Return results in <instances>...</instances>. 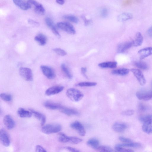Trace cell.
<instances>
[{"label":"cell","mask_w":152,"mask_h":152,"mask_svg":"<svg viewBox=\"0 0 152 152\" xmlns=\"http://www.w3.org/2000/svg\"><path fill=\"white\" fill-rule=\"evenodd\" d=\"M67 96L72 101L77 102L81 101L84 96L80 91L74 88H70L66 92Z\"/></svg>","instance_id":"obj_1"},{"label":"cell","mask_w":152,"mask_h":152,"mask_svg":"<svg viewBox=\"0 0 152 152\" xmlns=\"http://www.w3.org/2000/svg\"><path fill=\"white\" fill-rule=\"evenodd\" d=\"M62 129L61 126L58 124H50L43 126L42 131L46 134H50L60 132Z\"/></svg>","instance_id":"obj_2"},{"label":"cell","mask_w":152,"mask_h":152,"mask_svg":"<svg viewBox=\"0 0 152 152\" xmlns=\"http://www.w3.org/2000/svg\"><path fill=\"white\" fill-rule=\"evenodd\" d=\"M19 73L25 80L31 81L33 80V74L31 69L27 68L21 67L19 69Z\"/></svg>","instance_id":"obj_3"},{"label":"cell","mask_w":152,"mask_h":152,"mask_svg":"<svg viewBox=\"0 0 152 152\" xmlns=\"http://www.w3.org/2000/svg\"><path fill=\"white\" fill-rule=\"evenodd\" d=\"M57 26L61 30L70 34H74L75 33V30L73 26L68 23H59L57 24Z\"/></svg>","instance_id":"obj_4"},{"label":"cell","mask_w":152,"mask_h":152,"mask_svg":"<svg viewBox=\"0 0 152 152\" xmlns=\"http://www.w3.org/2000/svg\"><path fill=\"white\" fill-rule=\"evenodd\" d=\"M28 4L31 7H33L34 11L37 13L44 15L45 13V9L43 5L35 0H28Z\"/></svg>","instance_id":"obj_5"},{"label":"cell","mask_w":152,"mask_h":152,"mask_svg":"<svg viewBox=\"0 0 152 152\" xmlns=\"http://www.w3.org/2000/svg\"><path fill=\"white\" fill-rule=\"evenodd\" d=\"M41 69L43 74L49 80H53L55 78L56 74L54 70L51 68L45 65H42Z\"/></svg>","instance_id":"obj_6"},{"label":"cell","mask_w":152,"mask_h":152,"mask_svg":"<svg viewBox=\"0 0 152 152\" xmlns=\"http://www.w3.org/2000/svg\"><path fill=\"white\" fill-rule=\"evenodd\" d=\"M0 140L4 146H9L10 144V140L8 134L6 130L2 129L0 131Z\"/></svg>","instance_id":"obj_7"},{"label":"cell","mask_w":152,"mask_h":152,"mask_svg":"<svg viewBox=\"0 0 152 152\" xmlns=\"http://www.w3.org/2000/svg\"><path fill=\"white\" fill-rule=\"evenodd\" d=\"M70 126L72 129L77 131L79 134L81 136L84 137L85 135L86 130L80 122L78 121L75 122L71 124Z\"/></svg>","instance_id":"obj_8"},{"label":"cell","mask_w":152,"mask_h":152,"mask_svg":"<svg viewBox=\"0 0 152 152\" xmlns=\"http://www.w3.org/2000/svg\"><path fill=\"white\" fill-rule=\"evenodd\" d=\"M131 71L134 74L141 85L144 86L145 84L146 80L141 71L138 69H132L131 70Z\"/></svg>","instance_id":"obj_9"},{"label":"cell","mask_w":152,"mask_h":152,"mask_svg":"<svg viewBox=\"0 0 152 152\" xmlns=\"http://www.w3.org/2000/svg\"><path fill=\"white\" fill-rule=\"evenodd\" d=\"M136 96L140 100L147 101L152 99V91H140L136 93Z\"/></svg>","instance_id":"obj_10"},{"label":"cell","mask_w":152,"mask_h":152,"mask_svg":"<svg viewBox=\"0 0 152 152\" xmlns=\"http://www.w3.org/2000/svg\"><path fill=\"white\" fill-rule=\"evenodd\" d=\"M64 87L62 86H55L49 88L46 91L47 96H50L58 94L62 91Z\"/></svg>","instance_id":"obj_11"},{"label":"cell","mask_w":152,"mask_h":152,"mask_svg":"<svg viewBox=\"0 0 152 152\" xmlns=\"http://www.w3.org/2000/svg\"><path fill=\"white\" fill-rule=\"evenodd\" d=\"M59 110L61 112L69 116H78L80 115V113L77 110L63 106H62Z\"/></svg>","instance_id":"obj_12"},{"label":"cell","mask_w":152,"mask_h":152,"mask_svg":"<svg viewBox=\"0 0 152 152\" xmlns=\"http://www.w3.org/2000/svg\"><path fill=\"white\" fill-rule=\"evenodd\" d=\"M3 121L4 125L8 129L11 130L13 129L15 126V122L10 115L5 116L4 118Z\"/></svg>","instance_id":"obj_13"},{"label":"cell","mask_w":152,"mask_h":152,"mask_svg":"<svg viewBox=\"0 0 152 152\" xmlns=\"http://www.w3.org/2000/svg\"><path fill=\"white\" fill-rule=\"evenodd\" d=\"M14 3L18 7L21 9L26 11L30 8L31 6L27 2L24 0H13Z\"/></svg>","instance_id":"obj_14"},{"label":"cell","mask_w":152,"mask_h":152,"mask_svg":"<svg viewBox=\"0 0 152 152\" xmlns=\"http://www.w3.org/2000/svg\"><path fill=\"white\" fill-rule=\"evenodd\" d=\"M132 46V42H128L121 44L118 47L117 51L118 53H124Z\"/></svg>","instance_id":"obj_15"},{"label":"cell","mask_w":152,"mask_h":152,"mask_svg":"<svg viewBox=\"0 0 152 152\" xmlns=\"http://www.w3.org/2000/svg\"><path fill=\"white\" fill-rule=\"evenodd\" d=\"M140 59L143 60L152 55V47H148L142 49L139 51Z\"/></svg>","instance_id":"obj_16"},{"label":"cell","mask_w":152,"mask_h":152,"mask_svg":"<svg viewBox=\"0 0 152 152\" xmlns=\"http://www.w3.org/2000/svg\"><path fill=\"white\" fill-rule=\"evenodd\" d=\"M33 115L34 117L38 120L41 122V125L42 126H44L46 121L45 116L41 113L34 110H30Z\"/></svg>","instance_id":"obj_17"},{"label":"cell","mask_w":152,"mask_h":152,"mask_svg":"<svg viewBox=\"0 0 152 152\" xmlns=\"http://www.w3.org/2000/svg\"><path fill=\"white\" fill-rule=\"evenodd\" d=\"M17 113L19 117L22 118H30L32 115L30 110L28 111L23 108H20L18 110Z\"/></svg>","instance_id":"obj_18"},{"label":"cell","mask_w":152,"mask_h":152,"mask_svg":"<svg viewBox=\"0 0 152 152\" xmlns=\"http://www.w3.org/2000/svg\"><path fill=\"white\" fill-rule=\"evenodd\" d=\"M127 127V126L125 124L120 122L115 123L113 126V130L118 133L123 132Z\"/></svg>","instance_id":"obj_19"},{"label":"cell","mask_w":152,"mask_h":152,"mask_svg":"<svg viewBox=\"0 0 152 152\" xmlns=\"http://www.w3.org/2000/svg\"><path fill=\"white\" fill-rule=\"evenodd\" d=\"M44 106L46 108L52 110L57 109L59 110L62 106L59 103L50 101L45 102L44 104Z\"/></svg>","instance_id":"obj_20"},{"label":"cell","mask_w":152,"mask_h":152,"mask_svg":"<svg viewBox=\"0 0 152 152\" xmlns=\"http://www.w3.org/2000/svg\"><path fill=\"white\" fill-rule=\"evenodd\" d=\"M35 41L39 45L44 46L46 43L47 39L44 34H40L34 37Z\"/></svg>","instance_id":"obj_21"},{"label":"cell","mask_w":152,"mask_h":152,"mask_svg":"<svg viewBox=\"0 0 152 152\" xmlns=\"http://www.w3.org/2000/svg\"><path fill=\"white\" fill-rule=\"evenodd\" d=\"M133 18L130 13H124L119 15L118 17V20L120 22H123L131 20Z\"/></svg>","instance_id":"obj_22"},{"label":"cell","mask_w":152,"mask_h":152,"mask_svg":"<svg viewBox=\"0 0 152 152\" xmlns=\"http://www.w3.org/2000/svg\"><path fill=\"white\" fill-rule=\"evenodd\" d=\"M143 41V37L139 32L136 34L134 40L133 41V46L137 47L141 46Z\"/></svg>","instance_id":"obj_23"},{"label":"cell","mask_w":152,"mask_h":152,"mask_svg":"<svg viewBox=\"0 0 152 152\" xmlns=\"http://www.w3.org/2000/svg\"><path fill=\"white\" fill-rule=\"evenodd\" d=\"M143 124L142 127L143 131L148 134H152V120Z\"/></svg>","instance_id":"obj_24"},{"label":"cell","mask_w":152,"mask_h":152,"mask_svg":"<svg viewBox=\"0 0 152 152\" xmlns=\"http://www.w3.org/2000/svg\"><path fill=\"white\" fill-rule=\"evenodd\" d=\"M118 63L116 62H109L101 63L99 66L102 68H114L117 67Z\"/></svg>","instance_id":"obj_25"},{"label":"cell","mask_w":152,"mask_h":152,"mask_svg":"<svg viewBox=\"0 0 152 152\" xmlns=\"http://www.w3.org/2000/svg\"><path fill=\"white\" fill-rule=\"evenodd\" d=\"M87 144L89 147L94 149L96 150L100 146V142L97 139L92 138L87 141Z\"/></svg>","instance_id":"obj_26"},{"label":"cell","mask_w":152,"mask_h":152,"mask_svg":"<svg viewBox=\"0 0 152 152\" xmlns=\"http://www.w3.org/2000/svg\"><path fill=\"white\" fill-rule=\"evenodd\" d=\"M129 69L125 68H121L112 71V73L113 74L125 75H127L129 72Z\"/></svg>","instance_id":"obj_27"},{"label":"cell","mask_w":152,"mask_h":152,"mask_svg":"<svg viewBox=\"0 0 152 152\" xmlns=\"http://www.w3.org/2000/svg\"><path fill=\"white\" fill-rule=\"evenodd\" d=\"M119 146L122 147H130L133 148H139L141 147V144L138 143L131 142L118 144Z\"/></svg>","instance_id":"obj_28"},{"label":"cell","mask_w":152,"mask_h":152,"mask_svg":"<svg viewBox=\"0 0 152 152\" xmlns=\"http://www.w3.org/2000/svg\"><path fill=\"white\" fill-rule=\"evenodd\" d=\"M64 18L65 20L74 23H78L79 22V19L78 18L73 15H66L64 16Z\"/></svg>","instance_id":"obj_29"},{"label":"cell","mask_w":152,"mask_h":152,"mask_svg":"<svg viewBox=\"0 0 152 152\" xmlns=\"http://www.w3.org/2000/svg\"><path fill=\"white\" fill-rule=\"evenodd\" d=\"M58 140L60 142L66 143L69 142L70 137H68L63 133H60Z\"/></svg>","instance_id":"obj_30"},{"label":"cell","mask_w":152,"mask_h":152,"mask_svg":"<svg viewBox=\"0 0 152 152\" xmlns=\"http://www.w3.org/2000/svg\"><path fill=\"white\" fill-rule=\"evenodd\" d=\"M62 70L67 77L69 79L72 78V75L66 65L64 64H62L61 66Z\"/></svg>","instance_id":"obj_31"},{"label":"cell","mask_w":152,"mask_h":152,"mask_svg":"<svg viewBox=\"0 0 152 152\" xmlns=\"http://www.w3.org/2000/svg\"><path fill=\"white\" fill-rule=\"evenodd\" d=\"M0 96L1 99L6 102H9L12 100L11 95L9 94L2 93L0 95Z\"/></svg>","instance_id":"obj_32"},{"label":"cell","mask_w":152,"mask_h":152,"mask_svg":"<svg viewBox=\"0 0 152 152\" xmlns=\"http://www.w3.org/2000/svg\"><path fill=\"white\" fill-rule=\"evenodd\" d=\"M135 65L137 68L143 70H146L148 68L147 65L145 63L142 61L135 62Z\"/></svg>","instance_id":"obj_33"},{"label":"cell","mask_w":152,"mask_h":152,"mask_svg":"<svg viewBox=\"0 0 152 152\" xmlns=\"http://www.w3.org/2000/svg\"><path fill=\"white\" fill-rule=\"evenodd\" d=\"M96 150L99 151L104 152H113L114 151L111 148L104 146H100Z\"/></svg>","instance_id":"obj_34"},{"label":"cell","mask_w":152,"mask_h":152,"mask_svg":"<svg viewBox=\"0 0 152 152\" xmlns=\"http://www.w3.org/2000/svg\"><path fill=\"white\" fill-rule=\"evenodd\" d=\"M97 83L94 82H82L79 83L78 86L81 87H92L96 85Z\"/></svg>","instance_id":"obj_35"},{"label":"cell","mask_w":152,"mask_h":152,"mask_svg":"<svg viewBox=\"0 0 152 152\" xmlns=\"http://www.w3.org/2000/svg\"><path fill=\"white\" fill-rule=\"evenodd\" d=\"M139 120L143 123H146L152 120V116L150 115L141 116L139 118Z\"/></svg>","instance_id":"obj_36"},{"label":"cell","mask_w":152,"mask_h":152,"mask_svg":"<svg viewBox=\"0 0 152 152\" xmlns=\"http://www.w3.org/2000/svg\"><path fill=\"white\" fill-rule=\"evenodd\" d=\"M115 149L117 151L120 152H132L134 151L132 149L125 148H124V147L119 146L118 145L116 146Z\"/></svg>","instance_id":"obj_37"},{"label":"cell","mask_w":152,"mask_h":152,"mask_svg":"<svg viewBox=\"0 0 152 152\" xmlns=\"http://www.w3.org/2000/svg\"><path fill=\"white\" fill-rule=\"evenodd\" d=\"M53 50L56 54L61 56H63L67 54V53L65 50L61 48H55Z\"/></svg>","instance_id":"obj_38"},{"label":"cell","mask_w":152,"mask_h":152,"mask_svg":"<svg viewBox=\"0 0 152 152\" xmlns=\"http://www.w3.org/2000/svg\"><path fill=\"white\" fill-rule=\"evenodd\" d=\"M82 141V139L75 137H70L69 142L74 144H78Z\"/></svg>","instance_id":"obj_39"},{"label":"cell","mask_w":152,"mask_h":152,"mask_svg":"<svg viewBox=\"0 0 152 152\" xmlns=\"http://www.w3.org/2000/svg\"><path fill=\"white\" fill-rule=\"evenodd\" d=\"M45 21L47 25L50 28L51 30L56 28L53 21L50 18H46V19Z\"/></svg>","instance_id":"obj_40"},{"label":"cell","mask_w":152,"mask_h":152,"mask_svg":"<svg viewBox=\"0 0 152 152\" xmlns=\"http://www.w3.org/2000/svg\"><path fill=\"white\" fill-rule=\"evenodd\" d=\"M134 110H128L122 112V115L126 116H131L134 115Z\"/></svg>","instance_id":"obj_41"},{"label":"cell","mask_w":152,"mask_h":152,"mask_svg":"<svg viewBox=\"0 0 152 152\" xmlns=\"http://www.w3.org/2000/svg\"><path fill=\"white\" fill-rule=\"evenodd\" d=\"M101 16L103 18H106L108 15V9L106 8L102 9L101 11Z\"/></svg>","instance_id":"obj_42"},{"label":"cell","mask_w":152,"mask_h":152,"mask_svg":"<svg viewBox=\"0 0 152 152\" xmlns=\"http://www.w3.org/2000/svg\"><path fill=\"white\" fill-rule=\"evenodd\" d=\"M119 139L120 141L125 143H129L132 142V141L130 139L122 137H120Z\"/></svg>","instance_id":"obj_43"},{"label":"cell","mask_w":152,"mask_h":152,"mask_svg":"<svg viewBox=\"0 0 152 152\" xmlns=\"http://www.w3.org/2000/svg\"><path fill=\"white\" fill-rule=\"evenodd\" d=\"M36 152H47V151L43 147L40 145H37L36 146Z\"/></svg>","instance_id":"obj_44"},{"label":"cell","mask_w":152,"mask_h":152,"mask_svg":"<svg viewBox=\"0 0 152 152\" xmlns=\"http://www.w3.org/2000/svg\"><path fill=\"white\" fill-rule=\"evenodd\" d=\"M64 148L65 149L72 152H79L80 151V150L77 149L70 146L65 147Z\"/></svg>","instance_id":"obj_45"},{"label":"cell","mask_w":152,"mask_h":152,"mask_svg":"<svg viewBox=\"0 0 152 152\" xmlns=\"http://www.w3.org/2000/svg\"><path fill=\"white\" fill-rule=\"evenodd\" d=\"M82 18L84 22L85 26H88L91 22V20H87L86 17L84 15L82 16Z\"/></svg>","instance_id":"obj_46"},{"label":"cell","mask_w":152,"mask_h":152,"mask_svg":"<svg viewBox=\"0 0 152 152\" xmlns=\"http://www.w3.org/2000/svg\"><path fill=\"white\" fill-rule=\"evenodd\" d=\"M139 110L142 112H144L146 110V106L142 103H141L139 104Z\"/></svg>","instance_id":"obj_47"},{"label":"cell","mask_w":152,"mask_h":152,"mask_svg":"<svg viewBox=\"0 0 152 152\" xmlns=\"http://www.w3.org/2000/svg\"><path fill=\"white\" fill-rule=\"evenodd\" d=\"M87 71V69L86 68L82 67L81 68V72L82 74L84 76V77L87 78V77L86 74V73Z\"/></svg>","instance_id":"obj_48"},{"label":"cell","mask_w":152,"mask_h":152,"mask_svg":"<svg viewBox=\"0 0 152 152\" xmlns=\"http://www.w3.org/2000/svg\"><path fill=\"white\" fill-rule=\"evenodd\" d=\"M147 33L149 36L152 38V26L148 30Z\"/></svg>","instance_id":"obj_49"},{"label":"cell","mask_w":152,"mask_h":152,"mask_svg":"<svg viewBox=\"0 0 152 152\" xmlns=\"http://www.w3.org/2000/svg\"><path fill=\"white\" fill-rule=\"evenodd\" d=\"M56 1L57 3L61 5H63L64 3V0H56Z\"/></svg>","instance_id":"obj_50"},{"label":"cell","mask_w":152,"mask_h":152,"mask_svg":"<svg viewBox=\"0 0 152 152\" xmlns=\"http://www.w3.org/2000/svg\"><path fill=\"white\" fill-rule=\"evenodd\" d=\"M29 22L31 24L36 25H38V23L36 22H34L32 20H30L29 21Z\"/></svg>","instance_id":"obj_51"}]
</instances>
